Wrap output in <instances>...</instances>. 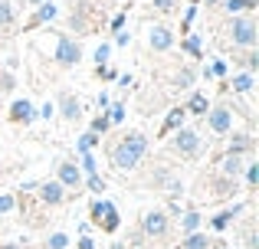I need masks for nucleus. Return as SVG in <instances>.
I'll return each instance as SVG.
<instances>
[{"mask_svg":"<svg viewBox=\"0 0 259 249\" xmlns=\"http://www.w3.org/2000/svg\"><path fill=\"white\" fill-rule=\"evenodd\" d=\"M240 63H243V72H253V76H256V72H259V49H246L240 56Z\"/></svg>","mask_w":259,"mask_h":249,"instance_id":"28","label":"nucleus"},{"mask_svg":"<svg viewBox=\"0 0 259 249\" xmlns=\"http://www.w3.org/2000/svg\"><path fill=\"white\" fill-rule=\"evenodd\" d=\"M39 4H46V0H30V7H39Z\"/></svg>","mask_w":259,"mask_h":249,"instance_id":"48","label":"nucleus"},{"mask_svg":"<svg viewBox=\"0 0 259 249\" xmlns=\"http://www.w3.org/2000/svg\"><path fill=\"white\" fill-rule=\"evenodd\" d=\"M108 56H112V43H102L99 49L92 53V59H95V69H99V66H108Z\"/></svg>","mask_w":259,"mask_h":249,"instance_id":"33","label":"nucleus"},{"mask_svg":"<svg viewBox=\"0 0 259 249\" xmlns=\"http://www.w3.org/2000/svg\"><path fill=\"white\" fill-rule=\"evenodd\" d=\"M82 187H89L92 193H105V180H102L99 171H95V174H85V177H82Z\"/></svg>","mask_w":259,"mask_h":249,"instance_id":"29","label":"nucleus"},{"mask_svg":"<svg viewBox=\"0 0 259 249\" xmlns=\"http://www.w3.org/2000/svg\"><path fill=\"white\" fill-rule=\"evenodd\" d=\"M210 249H230V246L223 243V239H217V243H210Z\"/></svg>","mask_w":259,"mask_h":249,"instance_id":"45","label":"nucleus"},{"mask_svg":"<svg viewBox=\"0 0 259 249\" xmlns=\"http://www.w3.org/2000/svg\"><path fill=\"white\" fill-rule=\"evenodd\" d=\"M69 30L72 33H89V30H92V7H89V4H76V7H72Z\"/></svg>","mask_w":259,"mask_h":249,"instance_id":"13","label":"nucleus"},{"mask_svg":"<svg viewBox=\"0 0 259 249\" xmlns=\"http://www.w3.org/2000/svg\"><path fill=\"white\" fill-rule=\"evenodd\" d=\"M200 223H203L200 210H184V217H181V230L184 233H197V230H200Z\"/></svg>","mask_w":259,"mask_h":249,"instance_id":"24","label":"nucleus"},{"mask_svg":"<svg viewBox=\"0 0 259 249\" xmlns=\"http://www.w3.org/2000/svg\"><path fill=\"white\" fill-rule=\"evenodd\" d=\"M108 128H112V122H108V112H99V115L92 118V125H89V131H92L95 138H102Z\"/></svg>","mask_w":259,"mask_h":249,"instance_id":"26","label":"nucleus"},{"mask_svg":"<svg viewBox=\"0 0 259 249\" xmlns=\"http://www.w3.org/2000/svg\"><path fill=\"white\" fill-rule=\"evenodd\" d=\"M217 193H220V197H230V193H236V177H217V187H213Z\"/></svg>","mask_w":259,"mask_h":249,"instance_id":"30","label":"nucleus"},{"mask_svg":"<svg viewBox=\"0 0 259 249\" xmlns=\"http://www.w3.org/2000/svg\"><path fill=\"white\" fill-rule=\"evenodd\" d=\"M167 230H171V217H167V210H161V207H154V210H148L145 217H141V233H145L148 239H164Z\"/></svg>","mask_w":259,"mask_h":249,"instance_id":"7","label":"nucleus"},{"mask_svg":"<svg viewBox=\"0 0 259 249\" xmlns=\"http://www.w3.org/2000/svg\"><path fill=\"white\" fill-rule=\"evenodd\" d=\"M181 249H210V236L207 233H187V236L181 239Z\"/></svg>","mask_w":259,"mask_h":249,"instance_id":"23","label":"nucleus"},{"mask_svg":"<svg viewBox=\"0 0 259 249\" xmlns=\"http://www.w3.org/2000/svg\"><path fill=\"white\" fill-rule=\"evenodd\" d=\"M230 39H233V46H243V49H256V20L249 17V13H240V17L230 20Z\"/></svg>","mask_w":259,"mask_h":249,"instance_id":"3","label":"nucleus"},{"mask_svg":"<svg viewBox=\"0 0 259 249\" xmlns=\"http://www.w3.org/2000/svg\"><path fill=\"white\" fill-rule=\"evenodd\" d=\"M148 46L154 53H171L174 49V30L167 23H154L151 33H148Z\"/></svg>","mask_w":259,"mask_h":249,"instance_id":"8","label":"nucleus"},{"mask_svg":"<svg viewBox=\"0 0 259 249\" xmlns=\"http://www.w3.org/2000/svg\"><path fill=\"white\" fill-rule=\"evenodd\" d=\"M69 246V236L66 233H50L46 236V249H66Z\"/></svg>","mask_w":259,"mask_h":249,"instance_id":"34","label":"nucleus"},{"mask_svg":"<svg viewBox=\"0 0 259 249\" xmlns=\"http://www.w3.org/2000/svg\"><path fill=\"white\" fill-rule=\"evenodd\" d=\"M56 4H53V0H46V4H39L36 10H33V17H30V23L23 26V30H36V26H43V23H53V20H56Z\"/></svg>","mask_w":259,"mask_h":249,"instance_id":"15","label":"nucleus"},{"mask_svg":"<svg viewBox=\"0 0 259 249\" xmlns=\"http://www.w3.org/2000/svg\"><path fill=\"white\" fill-rule=\"evenodd\" d=\"M148 151H151V141H148L145 131H125L112 144L108 154H112V164L118 167V171H135V167L148 158Z\"/></svg>","mask_w":259,"mask_h":249,"instance_id":"1","label":"nucleus"},{"mask_svg":"<svg viewBox=\"0 0 259 249\" xmlns=\"http://www.w3.org/2000/svg\"><path fill=\"white\" fill-rule=\"evenodd\" d=\"M256 151V138L253 134H246V131H233L230 134V144H227V154H253Z\"/></svg>","mask_w":259,"mask_h":249,"instance_id":"14","label":"nucleus"},{"mask_svg":"<svg viewBox=\"0 0 259 249\" xmlns=\"http://www.w3.org/2000/svg\"><path fill=\"white\" fill-rule=\"evenodd\" d=\"M95 105H99V112H108V105H112V98H108L105 92H102V95L95 98Z\"/></svg>","mask_w":259,"mask_h":249,"instance_id":"42","label":"nucleus"},{"mask_svg":"<svg viewBox=\"0 0 259 249\" xmlns=\"http://www.w3.org/2000/svg\"><path fill=\"white\" fill-rule=\"evenodd\" d=\"M36 115H43L46 122H50V118H53V105H43V112H36Z\"/></svg>","mask_w":259,"mask_h":249,"instance_id":"44","label":"nucleus"},{"mask_svg":"<svg viewBox=\"0 0 259 249\" xmlns=\"http://www.w3.org/2000/svg\"><path fill=\"white\" fill-rule=\"evenodd\" d=\"M17 207V197L13 193H0V213H10Z\"/></svg>","mask_w":259,"mask_h":249,"instance_id":"38","label":"nucleus"},{"mask_svg":"<svg viewBox=\"0 0 259 249\" xmlns=\"http://www.w3.org/2000/svg\"><path fill=\"white\" fill-rule=\"evenodd\" d=\"M89 220H92L95 226H102V233H115L121 226V217H118V210H115V204L105 200V197L89 204Z\"/></svg>","mask_w":259,"mask_h":249,"instance_id":"2","label":"nucleus"},{"mask_svg":"<svg viewBox=\"0 0 259 249\" xmlns=\"http://www.w3.org/2000/svg\"><path fill=\"white\" fill-rule=\"evenodd\" d=\"M207 109H210V98L203 95V92H190V98L184 102V112H187V115H207Z\"/></svg>","mask_w":259,"mask_h":249,"instance_id":"18","label":"nucleus"},{"mask_svg":"<svg viewBox=\"0 0 259 249\" xmlns=\"http://www.w3.org/2000/svg\"><path fill=\"white\" fill-rule=\"evenodd\" d=\"M36 193H39V200H43L46 207H59L66 200V187L59 184L56 177H53V180H39V184H36Z\"/></svg>","mask_w":259,"mask_h":249,"instance_id":"10","label":"nucleus"},{"mask_svg":"<svg viewBox=\"0 0 259 249\" xmlns=\"http://www.w3.org/2000/svg\"><path fill=\"white\" fill-rule=\"evenodd\" d=\"M53 59H56V66H63V69H72V66L82 63V46H79L76 36H69V33H59L56 36V53H53Z\"/></svg>","mask_w":259,"mask_h":249,"instance_id":"4","label":"nucleus"},{"mask_svg":"<svg viewBox=\"0 0 259 249\" xmlns=\"http://www.w3.org/2000/svg\"><path fill=\"white\" fill-rule=\"evenodd\" d=\"M243 207H246V204H233V207H227L223 213H217V217L210 220V226H213L217 233H223V230H227V226H230V223H233V220L243 213Z\"/></svg>","mask_w":259,"mask_h":249,"instance_id":"17","label":"nucleus"},{"mask_svg":"<svg viewBox=\"0 0 259 249\" xmlns=\"http://www.w3.org/2000/svg\"><path fill=\"white\" fill-rule=\"evenodd\" d=\"M243 184H246L249 190H256V187H259V164H256V161H249V164L243 167Z\"/></svg>","mask_w":259,"mask_h":249,"instance_id":"27","label":"nucleus"},{"mask_svg":"<svg viewBox=\"0 0 259 249\" xmlns=\"http://www.w3.org/2000/svg\"><path fill=\"white\" fill-rule=\"evenodd\" d=\"M13 17H17V13H13V4L10 0H0V30H7V26L13 23Z\"/></svg>","mask_w":259,"mask_h":249,"instance_id":"31","label":"nucleus"},{"mask_svg":"<svg viewBox=\"0 0 259 249\" xmlns=\"http://www.w3.org/2000/svg\"><path fill=\"white\" fill-rule=\"evenodd\" d=\"M174 7H177V0H154V10L158 13H171Z\"/></svg>","mask_w":259,"mask_h":249,"instance_id":"40","label":"nucleus"},{"mask_svg":"<svg viewBox=\"0 0 259 249\" xmlns=\"http://www.w3.org/2000/svg\"><path fill=\"white\" fill-rule=\"evenodd\" d=\"M36 105L30 102V98H13L10 102V122H17V125H33L36 122Z\"/></svg>","mask_w":259,"mask_h":249,"instance_id":"11","label":"nucleus"},{"mask_svg":"<svg viewBox=\"0 0 259 249\" xmlns=\"http://www.w3.org/2000/svg\"><path fill=\"white\" fill-rule=\"evenodd\" d=\"M184 118H187V112H184V105H174L171 112H167V118H164V125H161V138H167V134H174L177 128L184 125Z\"/></svg>","mask_w":259,"mask_h":249,"instance_id":"16","label":"nucleus"},{"mask_svg":"<svg viewBox=\"0 0 259 249\" xmlns=\"http://www.w3.org/2000/svg\"><path fill=\"white\" fill-rule=\"evenodd\" d=\"M203 4H207V7H217V4H220V0H203Z\"/></svg>","mask_w":259,"mask_h":249,"instance_id":"47","label":"nucleus"},{"mask_svg":"<svg viewBox=\"0 0 259 249\" xmlns=\"http://www.w3.org/2000/svg\"><path fill=\"white\" fill-rule=\"evenodd\" d=\"M128 39H132V36H128L125 30H118V33H115V46H128Z\"/></svg>","mask_w":259,"mask_h":249,"instance_id":"43","label":"nucleus"},{"mask_svg":"<svg viewBox=\"0 0 259 249\" xmlns=\"http://www.w3.org/2000/svg\"><path fill=\"white\" fill-rule=\"evenodd\" d=\"M108 122H112V125H121V122H125V105H121V102H112V105H108Z\"/></svg>","mask_w":259,"mask_h":249,"instance_id":"35","label":"nucleus"},{"mask_svg":"<svg viewBox=\"0 0 259 249\" xmlns=\"http://www.w3.org/2000/svg\"><path fill=\"white\" fill-rule=\"evenodd\" d=\"M95 141H99V138H95L92 131H82V134H79V141H76V151H79V154L92 151V147H95Z\"/></svg>","mask_w":259,"mask_h":249,"instance_id":"32","label":"nucleus"},{"mask_svg":"<svg viewBox=\"0 0 259 249\" xmlns=\"http://www.w3.org/2000/svg\"><path fill=\"white\" fill-rule=\"evenodd\" d=\"M207 128L217 134V138L230 134V131H233V109H230L227 102H213L207 109Z\"/></svg>","mask_w":259,"mask_h":249,"instance_id":"6","label":"nucleus"},{"mask_svg":"<svg viewBox=\"0 0 259 249\" xmlns=\"http://www.w3.org/2000/svg\"><path fill=\"white\" fill-rule=\"evenodd\" d=\"M108 26H112V33L125 30V13H118V17H115V20H112V23H108Z\"/></svg>","mask_w":259,"mask_h":249,"instance_id":"41","label":"nucleus"},{"mask_svg":"<svg viewBox=\"0 0 259 249\" xmlns=\"http://www.w3.org/2000/svg\"><path fill=\"white\" fill-rule=\"evenodd\" d=\"M0 249H23L20 243H0Z\"/></svg>","mask_w":259,"mask_h":249,"instance_id":"46","label":"nucleus"},{"mask_svg":"<svg viewBox=\"0 0 259 249\" xmlns=\"http://www.w3.org/2000/svg\"><path fill=\"white\" fill-rule=\"evenodd\" d=\"M82 177H85V174L79 171L76 161H59V167H56V180L66 187V190H79V187H82Z\"/></svg>","mask_w":259,"mask_h":249,"instance_id":"9","label":"nucleus"},{"mask_svg":"<svg viewBox=\"0 0 259 249\" xmlns=\"http://www.w3.org/2000/svg\"><path fill=\"white\" fill-rule=\"evenodd\" d=\"M13 85H17V76L7 72V69H0V95H4V92H13Z\"/></svg>","mask_w":259,"mask_h":249,"instance_id":"37","label":"nucleus"},{"mask_svg":"<svg viewBox=\"0 0 259 249\" xmlns=\"http://www.w3.org/2000/svg\"><path fill=\"white\" fill-rule=\"evenodd\" d=\"M194 82H197V72L190 69V66H184V69H177V72H174V79H171V85H174L177 92L190 89V85H194Z\"/></svg>","mask_w":259,"mask_h":249,"instance_id":"21","label":"nucleus"},{"mask_svg":"<svg viewBox=\"0 0 259 249\" xmlns=\"http://www.w3.org/2000/svg\"><path fill=\"white\" fill-rule=\"evenodd\" d=\"M194 17H197V4H190V7H187V13H184V23H181V30H184V33L190 30V23H194Z\"/></svg>","mask_w":259,"mask_h":249,"instance_id":"39","label":"nucleus"},{"mask_svg":"<svg viewBox=\"0 0 259 249\" xmlns=\"http://www.w3.org/2000/svg\"><path fill=\"white\" fill-rule=\"evenodd\" d=\"M223 7H227L230 17H240V13H253L259 7V0H223Z\"/></svg>","mask_w":259,"mask_h":249,"instance_id":"22","label":"nucleus"},{"mask_svg":"<svg viewBox=\"0 0 259 249\" xmlns=\"http://www.w3.org/2000/svg\"><path fill=\"white\" fill-rule=\"evenodd\" d=\"M243 167H246V158H243V154H223V164H220L223 177H236Z\"/></svg>","mask_w":259,"mask_h":249,"instance_id":"19","label":"nucleus"},{"mask_svg":"<svg viewBox=\"0 0 259 249\" xmlns=\"http://www.w3.org/2000/svg\"><path fill=\"white\" fill-rule=\"evenodd\" d=\"M253 85H256V76H253V72H236V76L230 79V89H233V92H240V95L253 92Z\"/></svg>","mask_w":259,"mask_h":249,"instance_id":"20","label":"nucleus"},{"mask_svg":"<svg viewBox=\"0 0 259 249\" xmlns=\"http://www.w3.org/2000/svg\"><path fill=\"white\" fill-rule=\"evenodd\" d=\"M79 171H82V174H95V171H99V161H95L92 151L82 154V164H79Z\"/></svg>","mask_w":259,"mask_h":249,"instance_id":"36","label":"nucleus"},{"mask_svg":"<svg viewBox=\"0 0 259 249\" xmlns=\"http://www.w3.org/2000/svg\"><path fill=\"white\" fill-rule=\"evenodd\" d=\"M171 151L181 154V158H187V161H194L197 154H200V134H197L194 128L181 125V128L171 134Z\"/></svg>","mask_w":259,"mask_h":249,"instance_id":"5","label":"nucleus"},{"mask_svg":"<svg viewBox=\"0 0 259 249\" xmlns=\"http://www.w3.org/2000/svg\"><path fill=\"white\" fill-rule=\"evenodd\" d=\"M200 46H203V43H200V36H194V33L181 39V49L187 53L190 59H200V56H203V49H200Z\"/></svg>","mask_w":259,"mask_h":249,"instance_id":"25","label":"nucleus"},{"mask_svg":"<svg viewBox=\"0 0 259 249\" xmlns=\"http://www.w3.org/2000/svg\"><path fill=\"white\" fill-rule=\"evenodd\" d=\"M59 115H63L66 125H79V118H82L79 95H72V92H63V95H59Z\"/></svg>","mask_w":259,"mask_h":249,"instance_id":"12","label":"nucleus"}]
</instances>
